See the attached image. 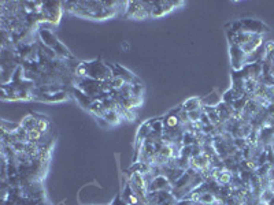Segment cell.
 Listing matches in <instances>:
<instances>
[{"label":"cell","instance_id":"6da1fadb","mask_svg":"<svg viewBox=\"0 0 274 205\" xmlns=\"http://www.w3.org/2000/svg\"><path fill=\"white\" fill-rule=\"evenodd\" d=\"M26 137H28L29 141H39L40 138H41V131H40L37 127H34L26 133Z\"/></svg>","mask_w":274,"mask_h":205},{"label":"cell","instance_id":"7a4b0ae2","mask_svg":"<svg viewBox=\"0 0 274 205\" xmlns=\"http://www.w3.org/2000/svg\"><path fill=\"white\" fill-rule=\"evenodd\" d=\"M36 127L43 133V131H45L47 129H48V123H47L44 119H37V122H36Z\"/></svg>","mask_w":274,"mask_h":205},{"label":"cell","instance_id":"3957f363","mask_svg":"<svg viewBox=\"0 0 274 205\" xmlns=\"http://www.w3.org/2000/svg\"><path fill=\"white\" fill-rule=\"evenodd\" d=\"M167 124L169 126H175L177 124V118H174V116H171V118H169V120H167Z\"/></svg>","mask_w":274,"mask_h":205}]
</instances>
